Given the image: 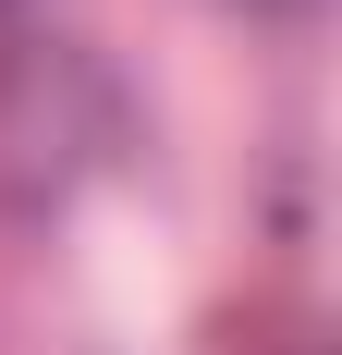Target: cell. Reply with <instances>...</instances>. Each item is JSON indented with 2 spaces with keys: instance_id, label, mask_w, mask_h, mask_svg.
<instances>
[{
  "instance_id": "1",
  "label": "cell",
  "mask_w": 342,
  "mask_h": 355,
  "mask_svg": "<svg viewBox=\"0 0 342 355\" xmlns=\"http://www.w3.org/2000/svg\"><path fill=\"white\" fill-rule=\"evenodd\" d=\"M281 12H306V0H281Z\"/></svg>"
}]
</instances>
